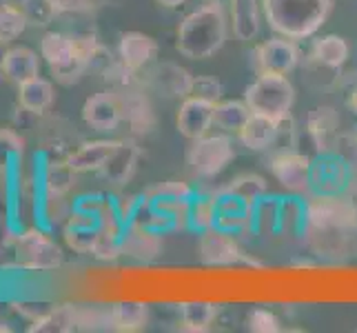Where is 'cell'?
<instances>
[{"instance_id": "6da1fadb", "label": "cell", "mask_w": 357, "mask_h": 333, "mask_svg": "<svg viewBox=\"0 0 357 333\" xmlns=\"http://www.w3.org/2000/svg\"><path fill=\"white\" fill-rule=\"evenodd\" d=\"M302 240L322 260H349L357 256V202L351 193L304 195Z\"/></svg>"}, {"instance_id": "7a4b0ae2", "label": "cell", "mask_w": 357, "mask_h": 333, "mask_svg": "<svg viewBox=\"0 0 357 333\" xmlns=\"http://www.w3.org/2000/svg\"><path fill=\"white\" fill-rule=\"evenodd\" d=\"M229 31L227 7L220 0H208L182 18L176 31V49L182 58L206 60L225 47Z\"/></svg>"}, {"instance_id": "3957f363", "label": "cell", "mask_w": 357, "mask_h": 333, "mask_svg": "<svg viewBox=\"0 0 357 333\" xmlns=\"http://www.w3.org/2000/svg\"><path fill=\"white\" fill-rule=\"evenodd\" d=\"M264 22L275 36L289 40H309L324 27L333 0H260Z\"/></svg>"}, {"instance_id": "277c9868", "label": "cell", "mask_w": 357, "mask_h": 333, "mask_svg": "<svg viewBox=\"0 0 357 333\" xmlns=\"http://www.w3.org/2000/svg\"><path fill=\"white\" fill-rule=\"evenodd\" d=\"M244 101L253 114H264L275 120L291 116L295 105V87L289 76L262 73L244 89Z\"/></svg>"}, {"instance_id": "5b68a950", "label": "cell", "mask_w": 357, "mask_h": 333, "mask_svg": "<svg viewBox=\"0 0 357 333\" xmlns=\"http://www.w3.org/2000/svg\"><path fill=\"white\" fill-rule=\"evenodd\" d=\"M236 160V147L229 133H206L193 140L187 151V165L195 180H213Z\"/></svg>"}, {"instance_id": "8992f818", "label": "cell", "mask_w": 357, "mask_h": 333, "mask_svg": "<svg viewBox=\"0 0 357 333\" xmlns=\"http://www.w3.org/2000/svg\"><path fill=\"white\" fill-rule=\"evenodd\" d=\"M14 265L27 271H54L63 267V249L40 229H27L14 240Z\"/></svg>"}, {"instance_id": "52a82bcc", "label": "cell", "mask_w": 357, "mask_h": 333, "mask_svg": "<svg viewBox=\"0 0 357 333\" xmlns=\"http://www.w3.org/2000/svg\"><path fill=\"white\" fill-rule=\"evenodd\" d=\"M311 163L313 158L298 149L273 151L268 158V171L278 180V184L291 195H309L311 193Z\"/></svg>"}, {"instance_id": "ba28073f", "label": "cell", "mask_w": 357, "mask_h": 333, "mask_svg": "<svg viewBox=\"0 0 357 333\" xmlns=\"http://www.w3.org/2000/svg\"><path fill=\"white\" fill-rule=\"evenodd\" d=\"M302 60V52L295 40L273 36V38L262 40L253 47L251 52V69L255 76L262 73H280V76H289L298 69Z\"/></svg>"}, {"instance_id": "9c48e42d", "label": "cell", "mask_w": 357, "mask_h": 333, "mask_svg": "<svg viewBox=\"0 0 357 333\" xmlns=\"http://www.w3.org/2000/svg\"><path fill=\"white\" fill-rule=\"evenodd\" d=\"M353 171L340 151L317 154L311 163V193H349Z\"/></svg>"}, {"instance_id": "30bf717a", "label": "cell", "mask_w": 357, "mask_h": 333, "mask_svg": "<svg viewBox=\"0 0 357 333\" xmlns=\"http://www.w3.org/2000/svg\"><path fill=\"white\" fill-rule=\"evenodd\" d=\"M195 253H198V260L204 267H233L240 265L244 258L238 238L220 227L198 233Z\"/></svg>"}, {"instance_id": "8fae6325", "label": "cell", "mask_w": 357, "mask_h": 333, "mask_svg": "<svg viewBox=\"0 0 357 333\" xmlns=\"http://www.w3.org/2000/svg\"><path fill=\"white\" fill-rule=\"evenodd\" d=\"M140 80L146 91L165 98H178V101L191 96L193 87V73L189 69L176 63H158V60L146 71H142Z\"/></svg>"}, {"instance_id": "7c38bea8", "label": "cell", "mask_w": 357, "mask_h": 333, "mask_svg": "<svg viewBox=\"0 0 357 333\" xmlns=\"http://www.w3.org/2000/svg\"><path fill=\"white\" fill-rule=\"evenodd\" d=\"M120 98L122 107V125H127L131 135H146L151 133L158 125L155 111L151 105L149 91L144 84H133L125 89H114Z\"/></svg>"}, {"instance_id": "4fadbf2b", "label": "cell", "mask_w": 357, "mask_h": 333, "mask_svg": "<svg viewBox=\"0 0 357 333\" xmlns=\"http://www.w3.org/2000/svg\"><path fill=\"white\" fill-rule=\"evenodd\" d=\"M304 131L313 142L317 154L335 151L342 140V118L340 111L331 105H319L309 111V116L304 120Z\"/></svg>"}, {"instance_id": "5bb4252c", "label": "cell", "mask_w": 357, "mask_h": 333, "mask_svg": "<svg viewBox=\"0 0 357 333\" xmlns=\"http://www.w3.org/2000/svg\"><path fill=\"white\" fill-rule=\"evenodd\" d=\"M80 116L84 125L93 131L100 133L116 131L122 125V107L118 94L114 89H107L89 96L80 109Z\"/></svg>"}, {"instance_id": "9a60e30c", "label": "cell", "mask_w": 357, "mask_h": 333, "mask_svg": "<svg viewBox=\"0 0 357 333\" xmlns=\"http://www.w3.org/2000/svg\"><path fill=\"white\" fill-rule=\"evenodd\" d=\"M160 54V45L149 34L142 31H125L118 43V60L133 73L142 76V71L149 69Z\"/></svg>"}, {"instance_id": "2e32d148", "label": "cell", "mask_w": 357, "mask_h": 333, "mask_svg": "<svg viewBox=\"0 0 357 333\" xmlns=\"http://www.w3.org/2000/svg\"><path fill=\"white\" fill-rule=\"evenodd\" d=\"M176 129L191 142L202 138L213 129V105L195 96L182 98L176 114Z\"/></svg>"}, {"instance_id": "e0dca14e", "label": "cell", "mask_w": 357, "mask_h": 333, "mask_svg": "<svg viewBox=\"0 0 357 333\" xmlns=\"http://www.w3.org/2000/svg\"><path fill=\"white\" fill-rule=\"evenodd\" d=\"M227 14L231 31L240 43L257 40L264 22L260 0H227Z\"/></svg>"}, {"instance_id": "ac0fdd59", "label": "cell", "mask_w": 357, "mask_h": 333, "mask_svg": "<svg viewBox=\"0 0 357 333\" xmlns=\"http://www.w3.org/2000/svg\"><path fill=\"white\" fill-rule=\"evenodd\" d=\"M138 160H140V147L135 145L133 138H122L116 142V149L112 151V156H109V160L98 174L105 178V182L112 184V187H125L135 174Z\"/></svg>"}, {"instance_id": "d6986e66", "label": "cell", "mask_w": 357, "mask_h": 333, "mask_svg": "<svg viewBox=\"0 0 357 333\" xmlns=\"http://www.w3.org/2000/svg\"><path fill=\"white\" fill-rule=\"evenodd\" d=\"M165 242L162 233L140 225H127L122 233V256L133 258L138 262H153L162 256Z\"/></svg>"}, {"instance_id": "ffe728a7", "label": "cell", "mask_w": 357, "mask_h": 333, "mask_svg": "<svg viewBox=\"0 0 357 333\" xmlns=\"http://www.w3.org/2000/svg\"><path fill=\"white\" fill-rule=\"evenodd\" d=\"M351 58V47L347 38H342L337 34H326L313 40L311 52H309V63L311 67L326 69V71H340Z\"/></svg>"}, {"instance_id": "44dd1931", "label": "cell", "mask_w": 357, "mask_h": 333, "mask_svg": "<svg viewBox=\"0 0 357 333\" xmlns=\"http://www.w3.org/2000/svg\"><path fill=\"white\" fill-rule=\"evenodd\" d=\"M280 122L282 120H275L264 114H251V118L246 120V125L238 133V140L249 151L273 149L278 133H280Z\"/></svg>"}, {"instance_id": "7402d4cb", "label": "cell", "mask_w": 357, "mask_h": 333, "mask_svg": "<svg viewBox=\"0 0 357 333\" xmlns=\"http://www.w3.org/2000/svg\"><path fill=\"white\" fill-rule=\"evenodd\" d=\"M0 71L9 82L22 84L40 76V58L29 47H9L0 63Z\"/></svg>"}, {"instance_id": "603a6c76", "label": "cell", "mask_w": 357, "mask_h": 333, "mask_svg": "<svg viewBox=\"0 0 357 333\" xmlns=\"http://www.w3.org/2000/svg\"><path fill=\"white\" fill-rule=\"evenodd\" d=\"M116 142L118 140H105V138L82 142L76 151H71L67 156V163L73 169H76L78 174H87V171H100L102 165L109 160V156H112V151L116 149Z\"/></svg>"}, {"instance_id": "cb8c5ba5", "label": "cell", "mask_w": 357, "mask_h": 333, "mask_svg": "<svg viewBox=\"0 0 357 333\" xmlns=\"http://www.w3.org/2000/svg\"><path fill=\"white\" fill-rule=\"evenodd\" d=\"M56 101V89L52 80L47 78H31L27 82L18 84V105L22 111L33 116H40L54 105Z\"/></svg>"}, {"instance_id": "d4e9b609", "label": "cell", "mask_w": 357, "mask_h": 333, "mask_svg": "<svg viewBox=\"0 0 357 333\" xmlns=\"http://www.w3.org/2000/svg\"><path fill=\"white\" fill-rule=\"evenodd\" d=\"M78 331V306L58 304L49 306L29 325V333H71Z\"/></svg>"}, {"instance_id": "484cf974", "label": "cell", "mask_w": 357, "mask_h": 333, "mask_svg": "<svg viewBox=\"0 0 357 333\" xmlns=\"http://www.w3.org/2000/svg\"><path fill=\"white\" fill-rule=\"evenodd\" d=\"M149 323V306L138 300H122L112 304V331L138 333Z\"/></svg>"}, {"instance_id": "4316f807", "label": "cell", "mask_w": 357, "mask_h": 333, "mask_svg": "<svg viewBox=\"0 0 357 333\" xmlns=\"http://www.w3.org/2000/svg\"><path fill=\"white\" fill-rule=\"evenodd\" d=\"M251 114L253 111L246 101H220L213 105V127L222 133L238 135Z\"/></svg>"}, {"instance_id": "83f0119b", "label": "cell", "mask_w": 357, "mask_h": 333, "mask_svg": "<svg viewBox=\"0 0 357 333\" xmlns=\"http://www.w3.org/2000/svg\"><path fill=\"white\" fill-rule=\"evenodd\" d=\"M218 318V306L206 300H189L180 304V329L189 333L211 331Z\"/></svg>"}, {"instance_id": "f1b7e54d", "label": "cell", "mask_w": 357, "mask_h": 333, "mask_svg": "<svg viewBox=\"0 0 357 333\" xmlns=\"http://www.w3.org/2000/svg\"><path fill=\"white\" fill-rule=\"evenodd\" d=\"M76 174L67 160H52L45 169V193L47 200H63L76 184Z\"/></svg>"}, {"instance_id": "f546056e", "label": "cell", "mask_w": 357, "mask_h": 333, "mask_svg": "<svg viewBox=\"0 0 357 333\" xmlns=\"http://www.w3.org/2000/svg\"><path fill=\"white\" fill-rule=\"evenodd\" d=\"M220 189L231 193V195H236V198H240L246 205L255 207L262 198L268 195V182L260 174H240Z\"/></svg>"}, {"instance_id": "4dcf8cb0", "label": "cell", "mask_w": 357, "mask_h": 333, "mask_svg": "<svg viewBox=\"0 0 357 333\" xmlns=\"http://www.w3.org/2000/svg\"><path fill=\"white\" fill-rule=\"evenodd\" d=\"M218 227V198L215 193L198 191L189 207V229L202 233L206 229Z\"/></svg>"}, {"instance_id": "1f68e13d", "label": "cell", "mask_w": 357, "mask_h": 333, "mask_svg": "<svg viewBox=\"0 0 357 333\" xmlns=\"http://www.w3.org/2000/svg\"><path fill=\"white\" fill-rule=\"evenodd\" d=\"M198 189L193 184L184 182V180H165L158 182L153 187L144 191L146 198H151L155 202H182V200H193Z\"/></svg>"}, {"instance_id": "d6a6232c", "label": "cell", "mask_w": 357, "mask_h": 333, "mask_svg": "<svg viewBox=\"0 0 357 333\" xmlns=\"http://www.w3.org/2000/svg\"><path fill=\"white\" fill-rule=\"evenodd\" d=\"M280 202L282 198L266 195L253 207L255 214V233L264 236H280Z\"/></svg>"}, {"instance_id": "836d02e7", "label": "cell", "mask_w": 357, "mask_h": 333, "mask_svg": "<svg viewBox=\"0 0 357 333\" xmlns=\"http://www.w3.org/2000/svg\"><path fill=\"white\" fill-rule=\"evenodd\" d=\"M304 225V198L302 195H291L282 198L280 202V233L287 236H300Z\"/></svg>"}, {"instance_id": "e575fe53", "label": "cell", "mask_w": 357, "mask_h": 333, "mask_svg": "<svg viewBox=\"0 0 357 333\" xmlns=\"http://www.w3.org/2000/svg\"><path fill=\"white\" fill-rule=\"evenodd\" d=\"M27 27H29V22L24 18L22 9L18 5L0 3V38L11 43V40L20 38Z\"/></svg>"}, {"instance_id": "d590c367", "label": "cell", "mask_w": 357, "mask_h": 333, "mask_svg": "<svg viewBox=\"0 0 357 333\" xmlns=\"http://www.w3.org/2000/svg\"><path fill=\"white\" fill-rule=\"evenodd\" d=\"M20 9L24 18H27L29 27H47L58 16L52 0H22Z\"/></svg>"}, {"instance_id": "8d00e7d4", "label": "cell", "mask_w": 357, "mask_h": 333, "mask_svg": "<svg viewBox=\"0 0 357 333\" xmlns=\"http://www.w3.org/2000/svg\"><path fill=\"white\" fill-rule=\"evenodd\" d=\"M22 154V138L11 127H0V176L7 174L9 165Z\"/></svg>"}, {"instance_id": "74e56055", "label": "cell", "mask_w": 357, "mask_h": 333, "mask_svg": "<svg viewBox=\"0 0 357 333\" xmlns=\"http://www.w3.org/2000/svg\"><path fill=\"white\" fill-rule=\"evenodd\" d=\"M191 96L215 105V103L222 101V82H220L215 76H208V73H200V76H193Z\"/></svg>"}, {"instance_id": "f35d334b", "label": "cell", "mask_w": 357, "mask_h": 333, "mask_svg": "<svg viewBox=\"0 0 357 333\" xmlns=\"http://www.w3.org/2000/svg\"><path fill=\"white\" fill-rule=\"evenodd\" d=\"M246 327H249V331H253V333H280L282 331L280 318L273 311L262 309V306H257V309H253L249 313V318H246Z\"/></svg>"}, {"instance_id": "ab89813d", "label": "cell", "mask_w": 357, "mask_h": 333, "mask_svg": "<svg viewBox=\"0 0 357 333\" xmlns=\"http://www.w3.org/2000/svg\"><path fill=\"white\" fill-rule=\"evenodd\" d=\"M340 87L347 94V107L357 116V71L349 73L340 80Z\"/></svg>"}, {"instance_id": "60d3db41", "label": "cell", "mask_w": 357, "mask_h": 333, "mask_svg": "<svg viewBox=\"0 0 357 333\" xmlns=\"http://www.w3.org/2000/svg\"><path fill=\"white\" fill-rule=\"evenodd\" d=\"M155 3H158L160 7H167V9H178V7H182V5H187L189 0H155Z\"/></svg>"}, {"instance_id": "b9f144b4", "label": "cell", "mask_w": 357, "mask_h": 333, "mask_svg": "<svg viewBox=\"0 0 357 333\" xmlns=\"http://www.w3.org/2000/svg\"><path fill=\"white\" fill-rule=\"evenodd\" d=\"M7 49H9V43L5 38H0V63H3V58L7 54Z\"/></svg>"}, {"instance_id": "7bdbcfd3", "label": "cell", "mask_w": 357, "mask_h": 333, "mask_svg": "<svg viewBox=\"0 0 357 333\" xmlns=\"http://www.w3.org/2000/svg\"><path fill=\"white\" fill-rule=\"evenodd\" d=\"M11 331V327L7 325V323H3V320H0V333H9Z\"/></svg>"}, {"instance_id": "ee69618b", "label": "cell", "mask_w": 357, "mask_h": 333, "mask_svg": "<svg viewBox=\"0 0 357 333\" xmlns=\"http://www.w3.org/2000/svg\"><path fill=\"white\" fill-rule=\"evenodd\" d=\"M351 135H353V142H355V149H357V129H355V131H353Z\"/></svg>"}, {"instance_id": "f6af8a7d", "label": "cell", "mask_w": 357, "mask_h": 333, "mask_svg": "<svg viewBox=\"0 0 357 333\" xmlns=\"http://www.w3.org/2000/svg\"><path fill=\"white\" fill-rule=\"evenodd\" d=\"M355 202H357V195H355Z\"/></svg>"}, {"instance_id": "bcb514c9", "label": "cell", "mask_w": 357, "mask_h": 333, "mask_svg": "<svg viewBox=\"0 0 357 333\" xmlns=\"http://www.w3.org/2000/svg\"><path fill=\"white\" fill-rule=\"evenodd\" d=\"M0 73H3V71H0Z\"/></svg>"}]
</instances>
